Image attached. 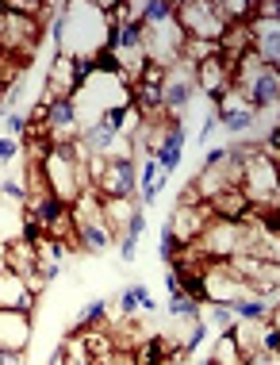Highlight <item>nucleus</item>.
Masks as SVG:
<instances>
[{"label": "nucleus", "mask_w": 280, "mask_h": 365, "mask_svg": "<svg viewBox=\"0 0 280 365\" xmlns=\"http://www.w3.org/2000/svg\"><path fill=\"white\" fill-rule=\"evenodd\" d=\"M238 158H242V185L238 189L246 192L249 204H257V208H280V185H276V165L265 162L261 150H257V143H246L238 139L231 143Z\"/></svg>", "instance_id": "1"}, {"label": "nucleus", "mask_w": 280, "mask_h": 365, "mask_svg": "<svg viewBox=\"0 0 280 365\" xmlns=\"http://www.w3.org/2000/svg\"><path fill=\"white\" fill-rule=\"evenodd\" d=\"M181 46H185V31L177 27L173 16H162V19H146L142 24V54L150 66H169L181 62Z\"/></svg>", "instance_id": "2"}, {"label": "nucleus", "mask_w": 280, "mask_h": 365, "mask_svg": "<svg viewBox=\"0 0 280 365\" xmlns=\"http://www.w3.org/2000/svg\"><path fill=\"white\" fill-rule=\"evenodd\" d=\"M100 215H104V227H108L115 246L135 242L146 227L138 196H100Z\"/></svg>", "instance_id": "3"}, {"label": "nucleus", "mask_w": 280, "mask_h": 365, "mask_svg": "<svg viewBox=\"0 0 280 365\" xmlns=\"http://www.w3.org/2000/svg\"><path fill=\"white\" fill-rule=\"evenodd\" d=\"M88 70H93V66L73 62V58H66V54H54L46 62V77H43V93H38V101H46V104L73 101V93L81 88Z\"/></svg>", "instance_id": "4"}, {"label": "nucleus", "mask_w": 280, "mask_h": 365, "mask_svg": "<svg viewBox=\"0 0 280 365\" xmlns=\"http://www.w3.org/2000/svg\"><path fill=\"white\" fill-rule=\"evenodd\" d=\"M173 19L185 31V38H199V43H219L227 27L219 24L212 0H185V4H173Z\"/></svg>", "instance_id": "5"}, {"label": "nucleus", "mask_w": 280, "mask_h": 365, "mask_svg": "<svg viewBox=\"0 0 280 365\" xmlns=\"http://www.w3.org/2000/svg\"><path fill=\"white\" fill-rule=\"evenodd\" d=\"M207 223H212V208L207 204H173V212H169L162 231L173 239V246H188L204 235Z\"/></svg>", "instance_id": "6"}, {"label": "nucleus", "mask_w": 280, "mask_h": 365, "mask_svg": "<svg viewBox=\"0 0 280 365\" xmlns=\"http://www.w3.org/2000/svg\"><path fill=\"white\" fill-rule=\"evenodd\" d=\"M35 339V315L0 312V354H27Z\"/></svg>", "instance_id": "7"}, {"label": "nucleus", "mask_w": 280, "mask_h": 365, "mask_svg": "<svg viewBox=\"0 0 280 365\" xmlns=\"http://www.w3.org/2000/svg\"><path fill=\"white\" fill-rule=\"evenodd\" d=\"M192 85L199 96H207V101H215V96H223L227 88H231V66L223 62L219 54L204 58V62L192 66Z\"/></svg>", "instance_id": "8"}, {"label": "nucleus", "mask_w": 280, "mask_h": 365, "mask_svg": "<svg viewBox=\"0 0 280 365\" xmlns=\"http://www.w3.org/2000/svg\"><path fill=\"white\" fill-rule=\"evenodd\" d=\"M0 312H27V315L38 312V300L27 292L24 277L12 269H0Z\"/></svg>", "instance_id": "9"}, {"label": "nucleus", "mask_w": 280, "mask_h": 365, "mask_svg": "<svg viewBox=\"0 0 280 365\" xmlns=\"http://www.w3.org/2000/svg\"><path fill=\"white\" fill-rule=\"evenodd\" d=\"M204 204L212 208V220H227V223H242V215L249 212V200L242 189H223Z\"/></svg>", "instance_id": "10"}, {"label": "nucleus", "mask_w": 280, "mask_h": 365, "mask_svg": "<svg viewBox=\"0 0 280 365\" xmlns=\"http://www.w3.org/2000/svg\"><path fill=\"white\" fill-rule=\"evenodd\" d=\"M19 231H24V200L0 189V239L12 242L19 239Z\"/></svg>", "instance_id": "11"}, {"label": "nucleus", "mask_w": 280, "mask_h": 365, "mask_svg": "<svg viewBox=\"0 0 280 365\" xmlns=\"http://www.w3.org/2000/svg\"><path fill=\"white\" fill-rule=\"evenodd\" d=\"M185 139H188V135L181 131V123H173V131H169V139H165V146H162V154L154 158L157 170H162L165 177L173 173L177 165H181V158H185Z\"/></svg>", "instance_id": "12"}, {"label": "nucleus", "mask_w": 280, "mask_h": 365, "mask_svg": "<svg viewBox=\"0 0 280 365\" xmlns=\"http://www.w3.org/2000/svg\"><path fill=\"white\" fill-rule=\"evenodd\" d=\"M207 365H246L242 350L234 346L231 331H219L212 339V350H207Z\"/></svg>", "instance_id": "13"}, {"label": "nucleus", "mask_w": 280, "mask_h": 365, "mask_svg": "<svg viewBox=\"0 0 280 365\" xmlns=\"http://www.w3.org/2000/svg\"><path fill=\"white\" fill-rule=\"evenodd\" d=\"M119 312L123 315H142V312H154V296H150L146 284H131L123 296H119Z\"/></svg>", "instance_id": "14"}, {"label": "nucleus", "mask_w": 280, "mask_h": 365, "mask_svg": "<svg viewBox=\"0 0 280 365\" xmlns=\"http://www.w3.org/2000/svg\"><path fill=\"white\" fill-rule=\"evenodd\" d=\"M24 127H27V120H24V112H4V139H24Z\"/></svg>", "instance_id": "15"}, {"label": "nucleus", "mask_w": 280, "mask_h": 365, "mask_svg": "<svg viewBox=\"0 0 280 365\" xmlns=\"http://www.w3.org/2000/svg\"><path fill=\"white\" fill-rule=\"evenodd\" d=\"M19 158H24L19 143H16V139H4V135H0V165H12V162H19Z\"/></svg>", "instance_id": "16"}, {"label": "nucleus", "mask_w": 280, "mask_h": 365, "mask_svg": "<svg viewBox=\"0 0 280 365\" xmlns=\"http://www.w3.org/2000/svg\"><path fill=\"white\" fill-rule=\"evenodd\" d=\"M246 365H280V350L265 346V350H257L254 358H246Z\"/></svg>", "instance_id": "17"}, {"label": "nucleus", "mask_w": 280, "mask_h": 365, "mask_svg": "<svg viewBox=\"0 0 280 365\" xmlns=\"http://www.w3.org/2000/svg\"><path fill=\"white\" fill-rule=\"evenodd\" d=\"M0 365H27V354H0Z\"/></svg>", "instance_id": "18"}, {"label": "nucleus", "mask_w": 280, "mask_h": 365, "mask_svg": "<svg viewBox=\"0 0 280 365\" xmlns=\"http://www.w3.org/2000/svg\"><path fill=\"white\" fill-rule=\"evenodd\" d=\"M0 269H8V242L0 239Z\"/></svg>", "instance_id": "19"}, {"label": "nucleus", "mask_w": 280, "mask_h": 365, "mask_svg": "<svg viewBox=\"0 0 280 365\" xmlns=\"http://www.w3.org/2000/svg\"><path fill=\"white\" fill-rule=\"evenodd\" d=\"M50 365H66V358H62V350H54V354H50Z\"/></svg>", "instance_id": "20"}, {"label": "nucleus", "mask_w": 280, "mask_h": 365, "mask_svg": "<svg viewBox=\"0 0 280 365\" xmlns=\"http://www.w3.org/2000/svg\"><path fill=\"white\" fill-rule=\"evenodd\" d=\"M0 27H4V8H0Z\"/></svg>", "instance_id": "21"}]
</instances>
